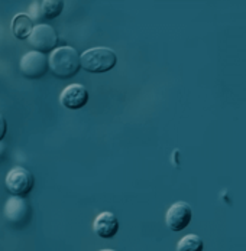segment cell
I'll list each match as a JSON object with an SVG mask.
<instances>
[{"instance_id": "ba28073f", "label": "cell", "mask_w": 246, "mask_h": 251, "mask_svg": "<svg viewBox=\"0 0 246 251\" xmlns=\"http://www.w3.org/2000/svg\"><path fill=\"white\" fill-rule=\"evenodd\" d=\"M60 101L68 110H80L89 102V91L83 84L67 85L60 96Z\"/></svg>"}, {"instance_id": "6da1fadb", "label": "cell", "mask_w": 246, "mask_h": 251, "mask_svg": "<svg viewBox=\"0 0 246 251\" xmlns=\"http://www.w3.org/2000/svg\"><path fill=\"white\" fill-rule=\"evenodd\" d=\"M51 73L58 78L67 79L74 76L81 68L80 53L71 47H60L51 52L48 58Z\"/></svg>"}, {"instance_id": "4fadbf2b", "label": "cell", "mask_w": 246, "mask_h": 251, "mask_svg": "<svg viewBox=\"0 0 246 251\" xmlns=\"http://www.w3.org/2000/svg\"><path fill=\"white\" fill-rule=\"evenodd\" d=\"M6 130H7V123H6L4 117L0 114V142L3 140V137L6 134Z\"/></svg>"}, {"instance_id": "7c38bea8", "label": "cell", "mask_w": 246, "mask_h": 251, "mask_svg": "<svg viewBox=\"0 0 246 251\" xmlns=\"http://www.w3.org/2000/svg\"><path fill=\"white\" fill-rule=\"evenodd\" d=\"M204 250V243L197 234H187L184 235L178 244L177 251H203Z\"/></svg>"}, {"instance_id": "3957f363", "label": "cell", "mask_w": 246, "mask_h": 251, "mask_svg": "<svg viewBox=\"0 0 246 251\" xmlns=\"http://www.w3.org/2000/svg\"><path fill=\"white\" fill-rule=\"evenodd\" d=\"M4 185L7 192L12 197H26L33 185H35V177L32 175L31 171H28L26 168L22 166H15L9 171V174L6 175L4 179Z\"/></svg>"}, {"instance_id": "277c9868", "label": "cell", "mask_w": 246, "mask_h": 251, "mask_svg": "<svg viewBox=\"0 0 246 251\" xmlns=\"http://www.w3.org/2000/svg\"><path fill=\"white\" fill-rule=\"evenodd\" d=\"M28 41H29V45L36 52H41L45 55L55 50L58 44V33L49 25L33 26Z\"/></svg>"}, {"instance_id": "5bb4252c", "label": "cell", "mask_w": 246, "mask_h": 251, "mask_svg": "<svg viewBox=\"0 0 246 251\" xmlns=\"http://www.w3.org/2000/svg\"><path fill=\"white\" fill-rule=\"evenodd\" d=\"M98 251H116V250H112V249H103V250H98Z\"/></svg>"}, {"instance_id": "5b68a950", "label": "cell", "mask_w": 246, "mask_h": 251, "mask_svg": "<svg viewBox=\"0 0 246 251\" xmlns=\"http://www.w3.org/2000/svg\"><path fill=\"white\" fill-rule=\"evenodd\" d=\"M19 68H21V73L26 78L39 79V78L47 75V73H48V58H47V55L36 52V50L26 52L21 59Z\"/></svg>"}, {"instance_id": "7a4b0ae2", "label": "cell", "mask_w": 246, "mask_h": 251, "mask_svg": "<svg viewBox=\"0 0 246 251\" xmlns=\"http://www.w3.org/2000/svg\"><path fill=\"white\" fill-rule=\"evenodd\" d=\"M80 62L83 70L93 74H103L115 68L118 64L116 52L106 47H97L83 52L80 55Z\"/></svg>"}, {"instance_id": "8992f818", "label": "cell", "mask_w": 246, "mask_h": 251, "mask_svg": "<svg viewBox=\"0 0 246 251\" xmlns=\"http://www.w3.org/2000/svg\"><path fill=\"white\" fill-rule=\"evenodd\" d=\"M191 220H193V208L190 206V203L184 201L174 202L165 214L167 226L174 232H180L190 226Z\"/></svg>"}, {"instance_id": "8fae6325", "label": "cell", "mask_w": 246, "mask_h": 251, "mask_svg": "<svg viewBox=\"0 0 246 251\" xmlns=\"http://www.w3.org/2000/svg\"><path fill=\"white\" fill-rule=\"evenodd\" d=\"M33 29V21L29 15L19 13L13 18L12 21V33L18 38V39H28L31 32Z\"/></svg>"}, {"instance_id": "52a82bcc", "label": "cell", "mask_w": 246, "mask_h": 251, "mask_svg": "<svg viewBox=\"0 0 246 251\" xmlns=\"http://www.w3.org/2000/svg\"><path fill=\"white\" fill-rule=\"evenodd\" d=\"M3 215L12 226L22 228L31 218V206L24 198L12 197L6 201V205L3 208Z\"/></svg>"}, {"instance_id": "9c48e42d", "label": "cell", "mask_w": 246, "mask_h": 251, "mask_svg": "<svg viewBox=\"0 0 246 251\" xmlns=\"http://www.w3.org/2000/svg\"><path fill=\"white\" fill-rule=\"evenodd\" d=\"M93 229L100 238L112 240L119 231V220L113 212H100L93 223Z\"/></svg>"}, {"instance_id": "30bf717a", "label": "cell", "mask_w": 246, "mask_h": 251, "mask_svg": "<svg viewBox=\"0 0 246 251\" xmlns=\"http://www.w3.org/2000/svg\"><path fill=\"white\" fill-rule=\"evenodd\" d=\"M35 7H32V12L35 13L36 19L39 21H51L58 18L64 10V1L62 0H44L33 3Z\"/></svg>"}]
</instances>
